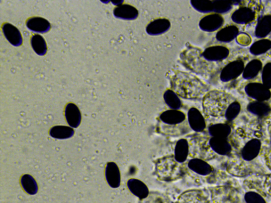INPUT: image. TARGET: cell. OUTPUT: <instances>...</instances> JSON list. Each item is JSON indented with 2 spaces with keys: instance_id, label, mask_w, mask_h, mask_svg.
Returning <instances> with one entry per match:
<instances>
[{
  "instance_id": "obj_1",
  "label": "cell",
  "mask_w": 271,
  "mask_h": 203,
  "mask_svg": "<svg viewBox=\"0 0 271 203\" xmlns=\"http://www.w3.org/2000/svg\"><path fill=\"white\" fill-rule=\"evenodd\" d=\"M171 87L179 96L195 100L209 92V86L199 77L190 72L176 71L170 79Z\"/></svg>"
},
{
  "instance_id": "obj_2",
  "label": "cell",
  "mask_w": 271,
  "mask_h": 203,
  "mask_svg": "<svg viewBox=\"0 0 271 203\" xmlns=\"http://www.w3.org/2000/svg\"><path fill=\"white\" fill-rule=\"evenodd\" d=\"M233 96L224 91L212 90L204 95L202 107L205 115L218 118L225 116L229 105L233 102Z\"/></svg>"
},
{
  "instance_id": "obj_3",
  "label": "cell",
  "mask_w": 271,
  "mask_h": 203,
  "mask_svg": "<svg viewBox=\"0 0 271 203\" xmlns=\"http://www.w3.org/2000/svg\"><path fill=\"white\" fill-rule=\"evenodd\" d=\"M174 156L159 159L155 162V174L161 181L171 182L177 181L184 174L183 166Z\"/></svg>"
},
{
  "instance_id": "obj_4",
  "label": "cell",
  "mask_w": 271,
  "mask_h": 203,
  "mask_svg": "<svg viewBox=\"0 0 271 203\" xmlns=\"http://www.w3.org/2000/svg\"><path fill=\"white\" fill-rule=\"evenodd\" d=\"M200 49L187 47L181 54L182 64L188 69L200 75H207L210 71L209 62L205 60Z\"/></svg>"
},
{
  "instance_id": "obj_5",
  "label": "cell",
  "mask_w": 271,
  "mask_h": 203,
  "mask_svg": "<svg viewBox=\"0 0 271 203\" xmlns=\"http://www.w3.org/2000/svg\"><path fill=\"white\" fill-rule=\"evenodd\" d=\"M212 203H240L239 191L230 186H219L210 189Z\"/></svg>"
},
{
  "instance_id": "obj_6",
  "label": "cell",
  "mask_w": 271,
  "mask_h": 203,
  "mask_svg": "<svg viewBox=\"0 0 271 203\" xmlns=\"http://www.w3.org/2000/svg\"><path fill=\"white\" fill-rule=\"evenodd\" d=\"M190 156L193 158L210 159L213 156V150L206 139L197 137L191 141Z\"/></svg>"
},
{
  "instance_id": "obj_7",
  "label": "cell",
  "mask_w": 271,
  "mask_h": 203,
  "mask_svg": "<svg viewBox=\"0 0 271 203\" xmlns=\"http://www.w3.org/2000/svg\"><path fill=\"white\" fill-rule=\"evenodd\" d=\"M245 65L242 60H236L227 65L220 75V78L223 82H228L235 79L243 74Z\"/></svg>"
},
{
  "instance_id": "obj_8",
  "label": "cell",
  "mask_w": 271,
  "mask_h": 203,
  "mask_svg": "<svg viewBox=\"0 0 271 203\" xmlns=\"http://www.w3.org/2000/svg\"><path fill=\"white\" fill-rule=\"evenodd\" d=\"M245 91L246 94L256 101L266 102L271 97L270 89L261 83H250L246 86Z\"/></svg>"
},
{
  "instance_id": "obj_9",
  "label": "cell",
  "mask_w": 271,
  "mask_h": 203,
  "mask_svg": "<svg viewBox=\"0 0 271 203\" xmlns=\"http://www.w3.org/2000/svg\"><path fill=\"white\" fill-rule=\"evenodd\" d=\"M224 22V18L220 14L210 13L203 16L200 19L199 27L204 32H213L222 27Z\"/></svg>"
},
{
  "instance_id": "obj_10",
  "label": "cell",
  "mask_w": 271,
  "mask_h": 203,
  "mask_svg": "<svg viewBox=\"0 0 271 203\" xmlns=\"http://www.w3.org/2000/svg\"><path fill=\"white\" fill-rule=\"evenodd\" d=\"M202 55L208 62H218L226 60L229 56V51L223 46H213L205 49Z\"/></svg>"
},
{
  "instance_id": "obj_11",
  "label": "cell",
  "mask_w": 271,
  "mask_h": 203,
  "mask_svg": "<svg viewBox=\"0 0 271 203\" xmlns=\"http://www.w3.org/2000/svg\"><path fill=\"white\" fill-rule=\"evenodd\" d=\"M4 36L11 45L15 47L22 45L23 38L20 30L10 23H4L2 26Z\"/></svg>"
},
{
  "instance_id": "obj_12",
  "label": "cell",
  "mask_w": 271,
  "mask_h": 203,
  "mask_svg": "<svg viewBox=\"0 0 271 203\" xmlns=\"http://www.w3.org/2000/svg\"><path fill=\"white\" fill-rule=\"evenodd\" d=\"M171 27V23L169 19L159 18L147 24L146 32L149 35L157 36L167 33Z\"/></svg>"
},
{
  "instance_id": "obj_13",
  "label": "cell",
  "mask_w": 271,
  "mask_h": 203,
  "mask_svg": "<svg viewBox=\"0 0 271 203\" xmlns=\"http://www.w3.org/2000/svg\"><path fill=\"white\" fill-rule=\"evenodd\" d=\"M113 14L117 19L133 21L137 19L139 15L138 10L136 8L129 4H122L114 8Z\"/></svg>"
},
{
  "instance_id": "obj_14",
  "label": "cell",
  "mask_w": 271,
  "mask_h": 203,
  "mask_svg": "<svg viewBox=\"0 0 271 203\" xmlns=\"http://www.w3.org/2000/svg\"><path fill=\"white\" fill-rule=\"evenodd\" d=\"M187 119L190 128L195 132H202L206 128L204 118L200 111L195 108H192L188 110Z\"/></svg>"
},
{
  "instance_id": "obj_15",
  "label": "cell",
  "mask_w": 271,
  "mask_h": 203,
  "mask_svg": "<svg viewBox=\"0 0 271 203\" xmlns=\"http://www.w3.org/2000/svg\"><path fill=\"white\" fill-rule=\"evenodd\" d=\"M186 119L185 113L180 110H169L162 112L160 120L168 126H177L182 124Z\"/></svg>"
},
{
  "instance_id": "obj_16",
  "label": "cell",
  "mask_w": 271,
  "mask_h": 203,
  "mask_svg": "<svg viewBox=\"0 0 271 203\" xmlns=\"http://www.w3.org/2000/svg\"><path fill=\"white\" fill-rule=\"evenodd\" d=\"M26 26L30 30L38 34H46L51 30L50 22L40 17H33L26 21Z\"/></svg>"
},
{
  "instance_id": "obj_17",
  "label": "cell",
  "mask_w": 271,
  "mask_h": 203,
  "mask_svg": "<svg viewBox=\"0 0 271 203\" xmlns=\"http://www.w3.org/2000/svg\"><path fill=\"white\" fill-rule=\"evenodd\" d=\"M106 182L113 189L118 188L121 184V174L118 165L113 162L106 164L105 169Z\"/></svg>"
},
{
  "instance_id": "obj_18",
  "label": "cell",
  "mask_w": 271,
  "mask_h": 203,
  "mask_svg": "<svg viewBox=\"0 0 271 203\" xmlns=\"http://www.w3.org/2000/svg\"><path fill=\"white\" fill-rule=\"evenodd\" d=\"M247 161L234 159L228 161L227 170L228 173L236 177H244L250 173Z\"/></svg>"
},
{
  "instance_id": "obj_19",
  "label": "cell",
  "mask_w": 271,
  "mask_h": 203,
  "mask_svg": "<svg viewBox=\"0 0 271 203\" xmlns=\"http://www.w3.org/2000/svg\"><path fill=\"white\" fill-rule=\"evenodd\" d=\"M65 117L68 125L73 128H78L82 121L80 110L75 103H70L65 109Z\"/></svg>"
},
{
  "instance_id": "obj_20",
  "label": "cell",
  "mask_w": 271,
  "mask_h": 203,
  "mask_svg": "<svg viewBox=\"0 0 271 203\" xmlns=\"http://www.w3.org/2000/svg\"><path fill=\"white\" fill-rule=\"evenodd\" d=\"M262 147L261 141L253 139L245 144L242 150V157L245 161H250L256 158L259 155Z\"/></svg>"
},
{
  "instance_id": "obj_21",
  "label": "cell",
  "mask_w": 271,
  "mask_h": 203,
  "mask_svg": "<svg viewBox=\"0 0 271 203\" xmlns=\"http://www.w3.org/2000/svg\"><path fill=\"white\" fill-rule=\"evenodd\" d=\"M209 142L212 150L220 155H228L232 150V146L227 138L212 137Z\"/></svg>"
},
{
  "instance_id": "obj_22",
  "label": "cell",
  "mask_w": 271,
  "mask_h": 203,
  "mask_svg": "<svg viewBox=\"0 0 271 203\" xmlns=\"http://www.w3.org/2000/svg\"><path fill=\"white\" fill-rule=\"evenodd\" d=\"M256 13L251 8L241 7L235 10L232 15V19L239 24H248L255 19Z\"/></svg>"
},
{
  "instance_id": "obj_23",
  "label": "cell",
  "mask_w": 271,
  "mask_h": 203,
  "mask_svg": "<svg viewBox=\"0 0 271 203\" xmlns=\"http://www.w3.org/2000/svg\"><path fill=\"white\" fill-rule=\"evenodd\" d=\"M127 187L130 192L138 198L143 200L150 194L149 188L142 181L131 178L127 182Z\"/></svg>"
},
{
  "instance_id": "obj_24",
  "label": "cell",
  "mask_w": 271,
  "mask_h": 203,
  "mask_svg": "<svg viewBox=\"0 0 271 203\" xmlns=\"http://www.w3.org/2000/svg\"><path fill=\"white\" fill-rule=\"evenodd\" d=\"M239 34V28L234 25H229L219 30L216 38L219 42L228 43L232 42Z\"/></svg>"
},
{
  "instance_id": "obj_25",
  "label": "cell",
  "mask_w": 271,
  "mask_h": 203,
  "mask_svg": "<svg viewBox=\"0 0 271 203\" xmlns=\"http://www.w3.org/2000/svg\"><path fill=\"white\" fill-rule=\"evenodd\" d=\"M188 167L196 174L202 176L209 175L213 171L212 167L202 159L193 158L188 162Z\"/></svg>"
},
{
  "instance_id": "obj_26",
  "label": "cell",
  "mask_w": 271,
  "mask_h": 203,
  "mask_svg": "<svg viewBox=\"0 0 271 203\" xmlns=\"http://www.w3.org/2000/svg\"><path fill=\"white\" fill-rule=\"evenodd\" d=\"M271 32V15H266L260 17L257 23L255 35L258 38H264Z\"/></svg>"
},
{
  "instance_id": "obj_27",
  "label": "cell",
  "mask_w": 271,
  "mask_h": 203,
  "mask_svg": "<svg viewBox=\"0 0 271 203\" xmlns=\"http://www.w3.org/2000/svg\"><path fill=\"white\" fill-rule=\"evenodd\" d=\"M248 110L253 115L260 118L267 117L271 112L270 105L266 102H251L248 105Z\"/></svg>"
},
{
  "instance_id": "obj_28",
  "label": "cell",
  "mask_w": 271,
  "mask_h": 203,
  "mask_svg": "<svg viewBox=\"0 0 271 203\" xmlns=\"http://www.w3.org/2000/svg\"><path fill=\"white\" fill-rule=\"evenodd\" d=\"M206 198L202 191L190 190L183 193L179 199V203H204Z\"/></svg>"
},
{
  "instance_id": "obj_29",
  "label": "cell",
  "mask_w": 271,
  "mask_h": 203,
  "mask_svg": "<svg viewBox=\"0 0 271 203\" xmlns=\"http://www.w3.org/2000/svg\"><path fill=\"white\" fill-rule=\"evenodd\" d=\"M75 134V131L72 128L64 126H54L49 131V135L52 137L60 140L70 139Z\"/></svg>"
},
{
  "instance_id": "obj_30",
  "label": "cell",
  "mask_w": 271,
  "mask_h": 203,
  "mask_svg": "<svg viewBox=\"0 0 271 203\" xmlns=\"http://www.w3.org/2000/svg\"><path fill=\"white\" fill-rule=\"evenodd\" d=\"M189 143L186 139L179 140L177 142L175 148L174 156L176 160L180 163L185 162L189 154Z\"/></svg>"
},
{
  "instance_id": "obj_31",
  "label": "cell",
  "mask_w": 271,
  "mask_h": 203,
  "mask_svg": "<svg viewBox=\"0 0 271 203\" xmlns=\"http://www.w3.org/2000/svg\"><path fill=\"white\" fill-rule=\"evenodd\" d=\"M159 132L162 135L170 136H180L189 132L190 129L187 125H179L177 126L163 125L159 127Z\"/></svg>"
},
{
  "instance_id": "obj_32",
  "label": "cell",
  "mask_w": 271,
  "mask_h": 203,
  "mask_svg": "<svg viewBox=\"0 0 271 203\" xmlns=\"http://www.w3.org/2000/svg\"><path fill=\"white\" fill-rule=\"evenodd\" d=\"M30 44L32 50L39 56H44L48 51L47 43L44 38L39 34H35L31 37Z\"/></svg>"
},
{
  "instance_id": "obj_33",
  "label": "cell",
  "mask_w": 271,
  "mask_h": 203,
  "mask_svg": "<svg viewBox=\"0 0 271 203\" xmlns=\"http://www.w3.org/2000/svg\"><path fill=\"white\" fill-rule=\"evenodd\" d=\"M262 69V63L259 60H253L245 67L243 77L247 80L255 78Z\"/></svg>"
},
{
  "instance_id": "obj_34",
  "label": "cell",
  "mask_w": 271,
  "mask_h": 203,
  "mask_svg": "<svg viewBox=\"0 0 271 203\" xmlns=\"http://www.w3.org/2000/svg\"><path fill=\"white\" fill-rule=\"evenodd\" d=\"M164 101L171 110H179L182 107V102L173 90L168 89L163 95Z\"/></svg>"
},
{
  "instance_id": "obj_35",
  "label": "cell",
  "mask_w": 271,
  "mask_h": 203,
  "mask_svg": "<svg viewBox=\"0 0 271 203\" xmlns=\"http://www.w3.org/2000/svg\"><path fill=\"white\" fill-rule=\"evenodd\" d=\"M208 131L212 137L227 138L231 134L232 129L227 124H217L210 126Z\"/></svg>"
},
{
  "instance_id": "obj_36",
  "label": "cell",
  "mask_w": 271,
  "mask_h": 203,
  "mask_svg": "<svg viewBox=\"0 0 271 203\" xmlns=\"http://www.w3.org/2000/svg\"><path fill=\"white\" fill-rule=\"evenodd\" d=\"M271 49V41L267 39H263L253 43L250 48V53L254 56L265 54Z\"/></svg>"
},
{
  "instance_id": "obj_37",
  "label": "cell",
  "mask_w": 271,
  "mask_h": 203,
  "mask_svg": "<svg viewBox=\"0 0 271 203\" xmlns=\"http://www.w3.org/2000/svg\"><path fill=\"white\" fill-rule=\"evenodd\" d=\"M22 188L26 193L31 196L36 195L38 191V186L34 178L30 175H23L20 180Z\"/></svg>"
},
{
  "instance_id": "obj_38",
  "label": "cell",
  "mask_w": 271,
  "mask_h": 203,
  "mask_svg": "<svg viewBox=\"0 0 271 203\" xmlns=\"http://www.w3.org/2000/svg\"><path fill=\"white\" fill-rule=\"evenodd\" d=\"M190 3L193 9L200 13L208 14L213 12L212 1H191Z\"/></svg>"
},
{
  "instance_id": "obj_39",
  "label": "cell",
  "mask_w": 271,
  "mask_h": 203,
  "mask_svg": "<svg viewBox=\"0 0 271 203\" xmlns=\"http://www.w3.org/2000/svg\"><path fill=\"white\" fill-rule=\"evenodd\" d=\"M212 2L213 12L218 14L228 13L232 9L233 6L232 1H225V0H216Z\"/></svg>"
},
{
  "instance_id": "obj_40",
  "label": "cell",
  "mask_w": 271,
  "mask_h": 203,
  "mask_svg": "<svg viewBox=\"0 0 271 203\" xmlns=\"http://www.w3.org/2000/svg\"><path fill=\"white\" fill-rule=\"evenodd\" d=\"M140 203H170L169 199L164 194L158 192H152Z\"/></svg>"
},
{
  "instance_id": "obj_41",
  "label": "cell",
  "mask_w": 271,
  "mask_h": 203,
  "mask_svg": "<svg viewBox=\"0 0 271 203\" xmlns=\"http://www.w3.org/2000/svg\"><path fill=\"white\" fill-rule=\"evenodd\" d=\"M241 110V104L237 101H234L229 105L225 117L229 121H233L239 115Z\"/></svg>"
},
{
  "instance_id": "obj_42",
  "label": "cell",
  "mask_w": 271,
  "mask_h": 203,
  "mask_svg": "<svg viewBox=\"0 0 271 203\" xmlns=\"http://www.w3.org/2000/svg\"><path fill=\"white\" fill-rule=\"evenodd\" d=\"M262 79L263 84L271 88V63H267L262 70Z\"/></svg>"
},
{
  "instance_id": "obj_43",
  "label": "cell",
  "mask_w": 271,
  "mask_h": 203,
  "mask_svg": "<svg viewBox=\"0 0 271 203\" xmlns=\"http://www.w3.org/2000/svg\"><path fill=\"white\" fill-rule=\"evenodd\" d=\"M244 199L246 203H267L265 199L260 194L253 191L246 193Z\"/></svg>"
},
{
  "instance_id": "obj_44",
  "label": "cell",
  "mask_w": 271,
  "mask_h": 203,
  "mask_svg": "<svg viewBox=\"0 0 271 203\" xmlns=\"http://www.w3.org/2000/svg\"><path fill=\"white\" fill-rule=\"evenodd\" d=\"M236 40L238 44L243 47L249 46L252 42L251 37L246 33L239 34L237 36Z\"/></svg>"
},
{
  "instance_id": "obj_45",
  "label": "cell",
  "mask_w": 271,
  "mask_h": 203,
  "mask_svg": "<svg viewBox=\"0 0 271 203\" xmlns=\"http://www.w3.org/2000/svg\"><path fill=\"white\" fill-rule=\"evenodd\" d=\"M264 189L270 196L271 197V174L268 175L264 181Z\"/></svg>"
},
{
  "instance_id": "obj_46",
  "label": "cell",
  "mask_w": 271,
  "mask_h": 203,
  "mask_svg": "<svg viewBox=\"0 0 271 203\" xmlns=\"http://www.w3.org/2000/svg\"><path fill=\"white\" fill-rule=\"evenodd\" d=\"M269 131L270 135V136H271V125L269 126Z\"/></svg>"
}]
</instances>
